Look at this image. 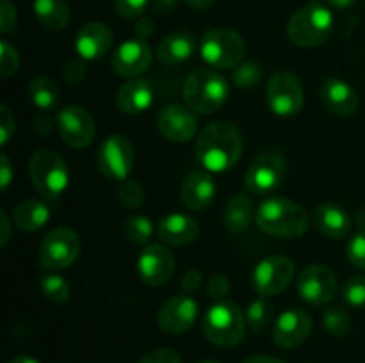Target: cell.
<instances>
[{"label": "cell", "mask_w": 365, "mask_h": 363, "mask_svg": "<svg viewBox=\"0 0 365 363\" xmlns=\"http://www.w3.org/2000/svg\"><path fill=\"white\" fill-rule=\"evenodd\" d=\"M323 324L328 333L335 335V337H342L351 327V319H349V313L344 308H341V306H330L328 310H324Z\"/></svg>", "instance_id": "34"}, {"label": "cell", "mask_w": 365, "mask_h": 363, "mask_svg": "<svg viewBox=\"0 0 365 363\" xmlns=\"http://www.w3.org/2000/svg\"><path fill=\"white\" fill-rule=\"evenodd\" d=\"M57 132L61 139L71 148H86L91 144L96 134V125L91 114L78 105L64 107L57 114Z\"/></svg>", "instance_id": "14"}, {"label": "cell", "mask_w": 365, "mask_h": 363, "mask_svg": "<svg viewBox=\"0 0 365 363\" xmlns=\"http://www.w3.org/2000/svg\"><path fill=\"white\" fill-rule=\"evenodd\" d=\"M86 75H88L86 64L81 63V60H71V63H68L63 70V77L68 84H78V82L84 80Z\"/></svg>", "instance_id": "44"}, {"label": "cell", "mask_w": 365, "mask_h": 363, "mask_svg": "<svg viewBox=\"0 0 365 363\" xmlns=\"http://www.w3.org/2000/svg\"><path fill=\"white\" fill-rule=\"evenodd\" d=\"M135 32H138V36L141 39L150 38L155 32V23H153L152 18H141L138 21V25H135Z\"/></svg>", "instance_id": "48"}, {"label": "cell", "mask_w": 365, "mask_h": 363, "mask_svg": "<svg viewBox=\"0 0 365 363\" xmlns=\"http://www.w3.org/2000/svg\"><path fill=\"white\" fill-rule=\"evenodd\" d=\"M314 224L330 238H344L353 226L349 214L334 203H323L314 210Z\"/></svg>", "instance_id": "25"}, {"label": "cell", "mask_w": 365, "mask_h": 363, "mask_svg": "<svg viewBox=\"0 0 365 363\" xmlns=\"http://www.w3.org/2000/svg\"><path fill=\"white\" fill-rule=\"evenodd\" d=\"M11 180H13V167H11L7 155H2L0 157V185H2V191L9 187Z\"/></svg>", "instance_id": "47"}, {"label": "cell", "mask_w": 365, "mask_h": 363, "mask_svg": "<svg viewBox=\"0 0 365 363\" xmlns=\"http://www.w3.org/2000/svg\"><path fill=\"white\" fill-rule=\"evenodd\" d=\"M327 4H330L331 7H337V9H346V7L355 4V0H327Z\"/></svg>", "instance_id": "54"}, {"label": "cell", "mask_w": 365, "mask_h": 363, "mask_svg": "<svg viewBox=\"0 0 365 363\" xmlns=\"http://www.w3.org/2000/svg\"><path fill=\"white\" fill-rule=\"evenodd\" d=\"M196 52V41L189 32H173L166 36L157 46V57L163 64L168 66H177L185 63Z\"/></svg>", "instance_id": "26"}, {"label": "cell", "mask_w": 365, "mask_h": 363, "mask_svg": "<svg viewBox=\"0 0 365 363\" xmlns=\"http://www.w3.org/2000/svg\"><path fill=\"white\" fill-rule=\"evenodd\" d=\"M16 28V9L9 0L0 2V31L2 34H13Z\"/></svg>", "instance_id": "41"}, {"label": "cell", "mask_w": 365, "mask_h": 363, "mask_svg": "<svg viewBox=\"0 0 365 363\" xmlns=\"http://www.w3.org/2000/svg\"><path fill=\"white\" fill-rule=\"evenodd\" d=\"M146 6H148V0H114V11L118 16L125 20L139 18L145 13Z\"/></svg>", "instance_id": "39"}, {"label": "cell", "mask_w": 365, "mask_h": 363, "mask_svg": "<svg viewBox=\"0 0 365 363\" xmlns=\"http://www.w3.org/2000/svg\"><path fill=\"white\" fill-rule=\"evenodd\" d=\"M29 174L36 191L46 199H56L70 185V169L63 157L52 149H38L29 162Z\"/></svg>", "instance_id": "7"}, {"label": "cell", "mask_w": 365, "mask_h": 363, "mask_svg": "<svg viewBox=\"0 0 365 363\" xmlns=\"http://www.w3.org/2000/svg\"><path fill=\"white\" fill-rule=\"evenodd\" d=\"M81 253V238L71 228L57 226L45 235L39 246V265L48 270L66 269Z\"/></svg>", "instance_id": "9"}, {"label": "cell", "mask_w": 365, "mask_h": 363, "mask_svg": "<svg viewBox=\"0 0 365 363\" xmlns=\"http://www.w3.org/2000/svg\"><path fill=\"white\" fill-rule=\"evenodd\" d=\"M157 235L168 246H187L200 235V224L185 214H170L157 224Z\"/></svg>", "instance_id": "23"}, {"label": "cell", "mask_w": 365, "mask_h": 363, "mask_svg": "<svg viewBox=\"0 0 365 363\" xmlns=\"http://www.w3.org/2000/svg\"><path fill=\"white\" fill-rule=\"evenodd\" d=\"M273 313V305L266 298H259L246 310V324H248L252 331L260 333V331H264L271 324Z\"/></svg>", "instance_id": "32"}, {"label": "cell", "mask_w": 365, "mask_h": 363, "mask_svg": "<svg viewBox=\"0 0 365 363\" xmlns=\"http://www.w3.org/2000/svg\"><path fill=\"white\" fill-rule=\"evenodd\" d=\"M182 95H184L185 105L192 112L209 116L225 105L230 95V85L227 78L217 71L210 68H198L187 75Z\"/></svg>", "instance_id": "3"}, {"label": "cell", "mask_w": 365, "mask_h": 363, "mask_svg": "<svg viewBox=\"0 0 365 363\" xmlns=\"http://www.w3.org/2000/svg\"><path fill=\"white\" fill-rule=\"evenodd\" d=\"M202 280L203 276L198 269H189L182 278V290H185L187 294H195L202 287Z\"/></svg>", "instance_id": "46"}, {"label": "cell", "mask_w": 365, "mask_h": 363, "mask_svg": "<svg viewBox=\"0 0 365 363\" xmlns=\"http://www.w3.org/2000/svg\"><path fill=\"white\" fill-rule=\"evenodd\" d=\"M32 127H34V130L38 132V134H46L52 125H50V120H46V117H43V116H38L34 120V125H32Z\"/></svg>", "instance_id": "52"}, {"label": "cell", "mask_w": 365, "mask_h": 363, "mask_svg": "<svg viewBox=\"0 0 365 363\" xmlns=\"http://www.w3.org/2000/svg\"><path fill=\"white\" fill-rule=\"evenodd\" d=\"M29 96L39 110H53L59 103V85L48 77H36L29 85Z\"/></svg>", "instance_id": "30"}, {"label": "cell", "mask_w": 365, "mask_h": 363, "mask_svg": "<svg viewBox=\"0 0 365 363\" xmlns=\"http://www.w3.org/2000/svg\"><path fill=\"white\" fill-rule=\"evenodd\" d=\"M157 127L160 134L173 142H187L198 134V120L187 105L171 103L159 112Z\"/></svg>", "instance_id": "18"}, {"label": "cell", "mask_w": 365, "mask_h": 363, "mask_svg": "<svg viewBox=\"0 0 365 363\" xmlns=\"http://www.w3.org/2000/svg\"><path fill=\"white\" fill-rule=\"evenodd\" d=\"M50 219V209L39 199H25L13 212V223L21 231H36Z\"/></svg>", "instance_id": "27"}, {"label": "cell", "mask_w": 365, "mask_h": 363, "mask_svg": "<svg viewBox=\"0 0 365 363\" xmlns=\"http://www.w3.org/2000/svg\"><path fill=\"white\" fill-rule=\"evenodd\" d=\"M334 31V14L324 4L312 0L296 11L289 21L287 34L294 45L314 48L327 41Z\"/></svg>", "instance_id": "4"}, {"label": "cell", "mask_w": 365, "mask_h": 363, "mask_svg": "<svg viewBox=\"0 0 365 363\" xmlns=\"http://www.w3.org/2000/svg\"><path fill=\"white\" fill-rule=\"evenodd\" d=\"M202 363H220V362H216V359H205V362H202Z\"/></svg>", "instance_id": "56"}, {"label": "cell", "mask_w": 365, "mask_h": 363, "mask_svg": "<svg viewBox=\"0 0 365 363\" xmlns=\"http://www.w3.org/2000/svg\"><path fill=\"white\" fill-rule=\"evenodd\" d=\"M321 100L330 114L335 116H351L359 109V93L351 84L342 78H328L321 85Z\"/></svg>", "instance_id": "21"}, {"label": "cell", "mask_w": 365, "mask_h": 363, "mask_svg": "<svg viewBox=\"0 0 365 363\" xmlns=\"http://www.w3.org/2000/svg\"><path fill=\"white\" fill-rule=\"evenodd\" d=\"M178 2H180V0H155V2H153V11L160 14L173 13L178 7Z\"/></svg>", "instance_id": "49"}, {"label": "cell", "mask_w": 365, "mask_h": 363, "mask_svg": "<svg viewBox=\"0 0 365 363\" xmlns=\"http://www.w3.org/2000/svg\"><path fill=\"white\" fill-rule=\"evenodd\" d=\"M287 177V160L277 149L262 152L246 171V191L257 196H267L277 191Z\"/></svg>", "instance_id": "8"}, {"label": "cell", "mask_w": 365, "mask_h": 363, "mask_svg": "<svg viewBox=\"0 0 365 363\" xmlns=\"http://www.w3.org/2000/svg\"><path fill=\"white\" fill-rule=\"evenodd\" d=\"M153 231L152 221L145 216H130L125 221V237L135 246H148Z\"/></svg>", "instance_id": "31"}, {"label": "cell", "mask_w": 365, "mask_h": 363, "mask_svg": "<svg viewBox=\"0 0 365 363\" xmlns=\"http://www.w3.org/2000/svg\"><path fill=\"white\" fill-rule=\"evenodd\" d=\"M18 66H20V53L11 43L4 39L0 43V75L4 78L9 77L18 70Z\"/></svg>", "instance_id": "38"}, {"label": "cell", "mask_w": 365, "mask_h": 363, "mask_svg": "<svg viewBox=\"0 0 365 363\" xmlns=\"http://www.w3.org/2000/svg\"><path fill=\"white\" fill-rule=\"evenodd\" d=\"M242 363H284L278 358H271V356H253V358H248Z\"/></svg>", "instance_id": "53"}, {"label": "cell", "mask_w": 365, "mask_h": 363, "mask_svg": "<svg viewBox=\"0 0 365 363\" xmlns=\"http://www.w3.org/2000/svg\"><path fill=\"white\" fill-rule=\"evenodd\" d=\"M202 59L216 70H235L245 63L246 43L241 34L230 28H212L200 41Z\"/></svg>", "instance_id": "6"}, {"label": "cell", "mask_w": 365, "mask_h": 363, "mask_svg": "<svg viewBox=\"0 0 365 363\" xmlns=\"http://www.w3.org/2000/svg\"><path fill=\"white\" fill-rule=\"evenodd\" d=\"M0 219H2V224H0V228H2V235H0V246H6L7 242H9V230H11V223H9V217H7L6 210H2L0 212Z\"/></svg>", "instance_id": "50"}, {"label": "cell", "mask_w": 365, "mask_h": 363, "mask_svg": "<svg viewBox=\"0 0 365 363\" xmlns=\"http://www.w3.org/2000/svg\"><path fill=\"white\" fill-rule=\"evenodd\" d=\"M43 295L56 305H64L71 298V288L63 276L57 274H46L39 281Z\"/></svg>", "instance_id": "33"}, {"label": "cell", "mask_w": 365, "mask_h": 363, "mask_svg": "<svg viewBox=\"0 0 365 363\" xmlns=\"http://www.w3.org/2000/svg\"><path fill=\"white\" fill-rule=\"evenodd\" d=\"M0 130H2L0 144L6 146L14 134V116L11 114V110L7 109L6 105L0 107Z\"/></svg>", "instance_id": "45"}, {"label": "cell", "mask_w": 365, "mask_h": 363, "mask_svg": "<svg viewBox=\"0 0 365 363\" xmlns=\"http://www.w3.org/2000/svg\"><path fill=\"white\" fill-rule=\"evenodd\" d=\"M207 292H209V295L212 299L221 301L230 292V281L223 274H214L209 280V285H207Z\"/></svg>", "instance_id": "43"}, {"label": "cell", "mask_w": 365, "mask_h": 363, "mask_svg": "<svg viewBox=\"0 0 365 363\" xmlns=\"http://www.w3.org/2000/svg\"><path fill=\"white\" fill-rule=\"evenodd\" d=\"M139 278L150 287H160L175 273V256L164 244H148L138 258Z\"/></svg>", "instance_id": "16"}, {"label": "cell", "mask_w": 365, "mask_h": 363, "mask_svg": "<svg viewBox=\"0 0 365 363\" xmlns=\"http://www.w3.org/2000/svg\"><path fill=\"white\" fill-rule=\"evenodd\" d=\"M139 363H182V359L173 349H155L143 356Z\"/></svg>", "instance_id": "42"}, {"label": "cell", "mask_w": 365, "mask_h": 363, "mask_svg": "<svg viewBox=\"0 0 365 363\" xmlns=\"http://www.w3.org/2000/svg\"><path fill=\"white\" fill-rule=\"evenodd\" d=\"M113 46V32L103 21H89L75 38V50L84 60H96Z\"/></svg>", "instance_id": "20"}, {"label": "cell", "mask_w": 365, "mask_h": 363, "mask_svg": "<svg viewBox=\"0 0 365 363\" xmlns=\"http://www.w3.org/2000/svg\"><path fill=\"white\" fill-rule=\"evenodd\" d=\"M155 91L146 78H130L116 93V107L123 114H141L152 107Z\"/></svg>", "instance_id": "22"}, {"label": "cell", "mask_w": 365, "mask_h": 363, "mask_svg": "<svg viewBox=\"0 0 365 363\" xmlns=\"http://www.w3.org/2000/svg\"><path fill=\"white\" fill-rule=\"evenodd\" d=\"M294 280V263L282 255L260 260L252 274V285L262 298H273L291 285Z\"/></svg>", "instance_id": "12"}, {"label": "cell", "mask_w": 365, "mask_h": 363, "mask_svg": "<svg viewBox=\"0 0 365 363\" xmlns=\"http://www.w3.org/2000/svg\"><path fill=\"white\" fill-rule=\"evenodd\" d=\"M34 14L48 31H63L70 21V7L64 0H34Z\"/></svg>", "instance_id": "28"}, {"label": "cell", "mask_w": 365, "mask_h": 363, "mask_svg": "<svg viewBox=\"0 0 365 363\" xmlns=\"http://www.w3.org/2000/svg\"><path fill=\"white\" fill-rule=\"evenodd\" d=\"M232 80L237 88L252 89L262 80V66L259 63H241L234 70Z\"/></svg>", "instance_id": "35"}, {"label": "cell", "mask_w": 365, "mask_h": 363, "mask_svg": "<svg viewBox=\"0 0 365 363\" xmlns=\"http://www.w3.org/2000/svg\"><path fill=\"white\" fill-rule=\"evenodd\" d=\"M184 2L196 11H207L214 6L216 0H184Z\"/></svg>", "instance_id": "51"}, {"label": "cell", "mask_w": 365, "mask_h": 363, "mask_svg": "<svg viewBox=\"0 0 365 363\" xmlns=\"http://www.w3.org/2000/svg\"><path fill=\"white\" fill-rule=\"evenodd\" d=\"M246 317L242 315L241 308L234 301L214 302L202 317L203 335L212 344L221 347H234L245 338L246 333Z\"/></svg>", "instance_id": "5"}, {"label": "cell", "mask_w": 365, "mask_h": 363, "mask_svg": "<svg viewBox=\"0 0 365 363\" xmlns=\"http://www.w3.org/2000/svg\"><path fill=\"white\" fill-rule=\"evenodd\" d=\"M342 298L353 308H364L365 306V276L349 278L342 288Z\"/></svg>", "instance_id": "37"}, {"label": "cell", "mask_w": 365, "mask_h": 363, "mask_svg": "<svg viewBox=\"0 0 365 363\" xmlns=\"http://www.w3.org/2000/svg\"><path fill=\"white\" fill-rule=\"evenodd\" d=\"M253 221V203L250 196L235 194L225 209V228L232 233H241Z\"/></svg>", "instance_id": "29"}, {"label": "cell", "mask_w": 365, "mask_h": 363, "mask_svg": "<svg viewBox=\"0 0 365 363\" xmlns=\"http://www.w3.org/2000/svg\"><path fill=\"white\" fill-rule=\"evenodd\" d=\"M312 331V317L299 308L282 313L273 327V340L282 349H294L302 345Z\"/></svg>", "instance_id": "19"}, {"label": "cell", "mask_w": 365, "mask_h": 363, "mask_svg": "<svg viewBox=\"0 0 365 363\" xmlns=\"http://www.w3.org/2000/svg\"><path fill=\"white\" fill-rule=\"evenodd\" d=\"M298 294L309 305L323 306L328 305L337 294V278L330 267L314 263L305 267L298 278Z\"/></svg>", "instance_id": "13"}, {"label": "cell", "mask_w": 365, "mask_h": 363, "mask_svg": "<svg viewBox=\"0 0 365 363\" xmlns=\"http://www.w3.org/2000/svg\"><path fill=\"white\" fill-rule=\"evenodd\" d=\"M118 198L125 206L138 209L145 201V189L135 180H128L127 178V180L120 182V185H118Z\"/></svg>", "instance_id": "36"}, {"label": "cell", "mask_w": 365, "mask_h": 363, "mask_svg": "<svg viewBox=\"0 0 365 363\" xmlns=\"http://www.w3.org/2000/svg\"><path fill=\"white\" fill-rule=\"evenodd\" d=\"M153 59L152 48L141 38L121 43L113 56L114 73L125 78H138L150 68Z\"/></svg>", "instance_id": "17"}, {"label": "cell", "mask_w": 365, "mask_h": 363, "mask_svg": "<svg viewBox=\"0 0 365 363\" xmlns=\"http://www.w3.org/2000/svg\"><path fill=\"white\" fill-rule=\"evenodd\" d=\"M198 302L191 295H175L160 306L157 322L160 330L170 335H182L191 330L198 320Z\"/></svg>", "instance_id": "15"}, {"label": "cell", "mask_w": 365, "mask_h": 363, "mask_svg": "<svg viewBox=\"0 0 365 363\" xmlns=\"http://www.w3.org/2000/svg\"><path fill=\"white\" fill-rule=\"evenodd\" d=\"M267 107L280 117L296 116L303 109L305 95L299 78L291 71H277L266 88Z\"/></svg>", "instance_id": "10"}, {"label": "cell", "mask_w": 365, "mask_h": 363, "mask_svg": "<svg viewBox=\"0 0 365 363\" xmlns=\"http://www.w3.org/2000/svg\"><path fill=\"white\" fill-rule=\"evenodd\" d=\"M257 226L267 235L282 238L299 237L309 230V214L302 205L289 198L271 196L257 210Z\"/></svg>", "instance_id": "2"}, {"label": "cell", "mask_w": 365, "mask_h": 363, "mask_svg": "<svg viewBox=\"0 0 365 363\" xmlns=\"http://www.w3.org/2000/svg\"><path fill=\"white\" fill-rule=\"evenodd\" d=\"M346 255H348V260L353 265L365 270V231H360L349 241L348 248H346Z\"/></svg>", "instance_id": "40"}, {"label": "cell", "mask_w": 365, "mask_h": 363, "mask_svg": "<svg viewBox=\"0 0 365 363\" xmlns=\"http://www.w3.org/2000/svg\"><path fill=\"white\" fill-rule=\"evenodd\" d=\"M242 149V134L228 121L205 125L196 139V159L209 173H225L232 169L241 159Z\"/></svg>", "instance_id": "1"}, {"label": "cell", "mask_w": 365, "mask_h": 363, "mask_svg": "<svg viewBox=\"0 0 365 363\" xmlns=\"http://www.w3.org/2000/svg\"><path fill=\"white\" fill-rule=\"evenodd\" d=\"M96 166L107 180H127L134 166V146L125 135H109L100 144Z\"/></svg>", "instance_id": "11"}, {"label": "cell", "mask_w": 365, "mask_h": 363, "mask_svg": "<svg viewBox=\"0 0 365 363\" xmlns=\"http://www.w3.org/2000/svg\"><path fill=\"white\" fill-rule=\"evenodd\" d=\"M9 363H39L38 359L31 358V356H16V358L9 359Z\"/></svg>", "instance_id": "55"}, {"label": "cell", "mask_w": 365, "mask_h": 363, "mask_svg": "<svg viewBox=\"0 0 365 363\" xmlns=\"http://www.w3.org/2000/svg\"><path fill=\"white\" fill-rule=\"evenodd\" d=\"M216 198L214 178L205 171H192L184 178L180 187V199L187 209L203 210Z\"/></svg>", "instance_id": "24"}]
</instances>
